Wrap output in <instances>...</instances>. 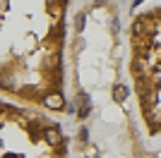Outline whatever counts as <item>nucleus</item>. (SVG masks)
Instances as JSON below:
<instances>
[{"mask_svg":"<svg viewBox=\"0 0 161 158\" xmlns=\"http://www.w3.org/2000/svg\"><path fill=\"white\" fill-rule=\"evenodd\" d=\"M67 98L72 158H161L144 144L125 77V29L118 5H72Z\"/></svg>","mask_w":161,"mask_h":158,"instance_id":"1","label":"nucleus"},{"mask_svg":"<svg viewBox=\"0 0 161 158\" xmlns=\"http://www.w3.org/2000/svg\"><path fill=\"white\" fill-rule=\"evenodd\" d=\"M72 3H0V98L70 118L67 39Z\"/></svg>","mask_w":161,"mask_h":158,"instance_id":"2","label":"nucleus"},{"mask_svg":"<svg viewBox=\"0 0 161 158\" xmlns=\"http://www.w3.org/2000/svg\"><path fill=\"white\" fill-rule=\"evenodd\" d=\"M125 77L144 139L161 137V3L140 7L125 26Z\"/></svg>","mask_w":161,"mask_h":158,"instance_id":"3","label":"nucleus"},{"mask_svg":"<svg viewBox=\"0 0 161 158\" xmlns=\"http://www.w3.org/2000/svg\"><path fill=\"white\" fill-rule=\"evenodd\" d=\"M0 158H72L63 120L0 98Z\"/></svg>","mask_w":161,"mask_h":158,"instance_id":"4","label":"nucleus"}]
</instances>
